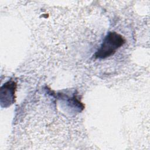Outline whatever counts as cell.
I'll list each match as a JSON object with an SVG mask.
<instances>
[{"label": "cell", "mask_w": 150, "mask_h": 150, "mask_svg": "<svg viewBox=\"0 0 150 150\" xmlns=\"http://www.w3.org/2000/svg\"><path fill=\"white\" fill-rule=\"evenodd\" d=\"M125 42L122 36L116 32H110L105 38L101 46L96 53L97 58L104 59L113 54Z\"/></svg>", "instance_id": "1"}]
</instances>
